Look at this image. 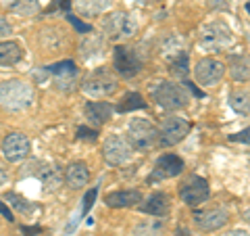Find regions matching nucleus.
I'll list each match as a JSON object with an SVG mask.
<instances>
[{"mask_svg":"<svg viewBox=\"0 0 250 236\" xmlns=\"http://www.w3.org/2000/svg\"><path fill=\"white\" fill-rule=\"evenodd\" d=\"M36 90L34 86L23 80H6L0 82V109L4 111H23L34 105Z\"/></svg>","mask_w":250,"mask_h":236,"instance_id":"obj_1","label":"nucleus"},{"mask_svg":"<svg viewBox=\"0 0 250 236\" xmlns=\"http://www.w3.org/2000/svg\"><path fill=\"white\" fill-rule=\"evenodd\" d=\"M119 88V80L117 75L106 67H98L92 73H88L82 82V92L90 98H104L111 96L113 92Z\"/></svg>","mask_w":250,"mask_h":236,"instance_id":"obj_2","label":"nucleus"},{"mask_svg":"<svg viewBox=\"0 0 250 236\" xmlns=\"http://www.w3.org/2000/svg\"><path fill=\"white\" fill-rule=\"evenodd\" d=\"M150 98L165 111H175V109H184L190 103V96L184 90V86L177 82H159L150 88Z\"/></svg>","mask_w":250,"mask_h":236,"instance_id":"obj_3","label":"nucleus"},{"mask_svg":"<svg viewBox=\"0 0 250 236\" xmlns=\"http://www.w3.org/2000/svg\"><path fill=\"white\" fill-rule=\"evenodd\" d=\"M127 142L134 151H152L161 144L159 128L148 119H131L127 125Z\"/></svg>","mask_w":250,"mask_h":236,"instance_id":"obj_4","label":"nucleus"},{"mask_svg":"<svg viewBox=\"0 0 250 236\" xmlns=\"http://www.w3.org/2000/svg\"><path fill=\"white\" fill-rule=\"evenodd\" d=\"M138 23L134 19V15L127 11H115L111 15H106V19L103 21V31H104V40L111 42H121L127 40L136 34Z\"/></svg>","mask_w":250,"mask_h":236,"instance_id":"obj_5","label":"nucleus"},{"mask_svg":"<svg viewBox=\"0 0 250 236\" xmlns=\"http://www.w3.org/2000/svg\"><path fill=\"white\" fill-rule=\"evenodd\" d=\"M231 44H233V34L223 21L208 23V25H205L202 31H200V46L207 52L228 50Z\"/></svg>","mask_w":250,"mask_h":236,"instance_id":"obj_6","label":"nucleus"},{"mask_svg":"<svg viewBox=\"0 0 250 236\" xmlns=\"http://www.w3.org/2000/svg\"><path fill=\"white\" fill-rule=\"evenodd\" d=\"M144 65V57L140 48H131V46H115V52H113V67L115 71L119 73L125 80L134 77L140 73V69Z\"/></svg>","mask_w":250,"mask_h":236,"instance_id":"obj_7","label":"nucleus"},{"mask_svg":"<svg viewBox=\"0 0 250 236\" xmlns=\"http://www.w3.org/2000/svg\"><path fill=\"white\" fill-rule=\"evenodd\" d=\"M103 157L108 165L119 167L134 157V146L127 142V138L119 136V134H111L103 142Z\"/></svg>","mask_w":250,"mask_h":236,"instance_id":"obj_8","label":"nucleus"},{"mask_svg":"<svg viewBox=\"0 0 250 236\" xmlns=\"http://www.w3.org/2000/svg\"><path fill=\"white\" fill-rule=\"evenodd\" d=\"M210 196L208 182L200 176H188L182 184H179V199L190 207H198L207 203Z\"/></svg>","mask_w":250,"mask_h":236,"instance_id":"obj_9","label":"nucleus"},{"mask_svg":"<svg viewBox=\"0 0 250 236\" xmlns=\"http://www.w3.org/2000/svg\"><path fill=\"white\" fill-rule=\"evenodd\" d=\"M190 121L177 115H169L163 119L161 128H159V136H161V146H173L190 134Z\"/></svg>","mask_w":250,"mask_h":236,"instance_id":"obj_10","label":"nucleus"},{"mask_svg":"<svg viewBox=\"0 0 250 236\" xmlns=\"http://www.w3.org/2000/svg\"><path fill=\"white\" fill-rule=\"evenodd\" d=\"M0 153L9 163H19L29 155V138L21 132L6 134L2 144H0Z\"/></svg>","mask_w":250,"mask_h":236,"instance_id":"obj_11","label":"nucleus"},{"mask_svg":"<svg viewBox=\"0 0 250 236\" xmlns=\"http://www.w3.org/2000/svg\"><path fill=\"white\" fill-rule=\"evenodd\" d=\"M223 73H225V65L221 61L210 59V57L200 59L196 63V67H194V77H196V82L200 86H205V88L219 84L221 82V77H223Z\"/></svg>","mask_w":250,"mask_h":236,"instance_id":"obj_12","label":"nucleus"},{"mask_svg":"<svg viewBox=\"0 0 250 236\" xmlns=\"http://www.w3.org/2000/svg\"><path fill=\"white\" fill-rule=\"evenodd\" d=\"M228 211L225 207H208V209H198L192 213V219L196 228H200L202 232H215L219 228H223L228 224Z\"/></svg>","mask_w":250,"mask_h":236,"instance_id":"obj_13","label":"nucleus"},{"mask_svg":"<svg viewBox=\"0 0 250 236\" xmlns=\"http://www.w3.org/2000/svg\"><path fill=\"white\" fill-rule=\"evenodd\" d=\"M184 171V161L179 159L177 155H163L156 159L154 163V169L152 174L148 176V184H154V182H161V180H169V178H175Z\"/></svg>","mask_w":250,"mask_h":236,"instance_id":"obj_14","label":"nucleus"},{"mask_svg":"<svg viewBox=\"0 0 250 236\" xmlns=\"http://www.w3.org/2000/svg\"><path fill=\"white\" fill-rule=\"evenodd\" d=\"M46 69H48L50 75H54V84H57L59 90L71 92L77 86V75H80V71H77L73 61H61L57 65H50Z\"/></svg>","mask_w":250,"mask_h":236,"instance_id":"obj_15","label":"nucleus"},{"mask_svg":"<svg viewBox=\"0 0 250 236\" xmlns=\"http://www.w3.org/2000/svg\"><path fill=\"white\" fill-rule=\"evenodd\" d=\"M31 176H36L38 180H40L46 192H52V190H57V188H61L62 180H65L62 169L59 167V165H52V163H40V169L34 171Z\"/></svg>","mask_w":250,"mask_h":236,"instance_id":"obj_16","label":"nucleus"},{"mask_svg":"<svg viewBox=\"0 0 250 236\" xmlns=\"http://www.w3.org/2000/svg\"><path fill=\"white\" fill-rule=\"evenodd\" d=\"M140 211L142 213H148V215H154V217H165L169 215L171 211V199L169 194L165 192H154L146 199L144 205H140Z\"/></svg>","mask_w":250,"mask_h":236,"instance_id":"obj_17","label":"nucleus"},{"mask_svg":"<svg viewBox=\"0 0 250 236\" xmlns=\"http://www.w3.org/2000/svg\"><path fill=\"white\" fill-rule=\"evenodd\" d=\"M90 180V171H88V165L83 161H73L69 167L65 169V184L73 190H80L88 184Z\"/></svg>","mask_w":250,"mask_h":236,"instance_id":"obj_18","label":"nucleus"},{"mask_svg":"<svg viewBox=\"0 0 250 236\" xmlns=\"http://www.w3.org/2000/svg\"><path fill=\"white\" fill-rule=\"evenodd\" d=\"M80 54H82L83 61H92V59L103 57L104 54V38L90 31V34L80 42Z\"/></svg>","mask_w":250,"mask_h":236,"instance_id":"obj_19","label":"nucleus"},{"mask_svg":"<svg viewBox=\"0 0 250 236\" xmlns=\"http://www.w3.org/2000/svg\"><path fill=\"white\" fill-rule=\"evenodd\" d=\"M104 203L113 209L134 207V205H138V203H142V192L140 190H115L111 194H106Z\"/></svg>","mask_w":250,"mask_h":236,"instance_id":"obj_20","label":"nucleus"},{"mask_svg":"<svg viewBox=\"0 0 250 236\" xmlns=\"http://www.w3.org/2000/svg\"><path fill=\"white\" fill-rule=\"evenodd\" d=\"M228 65H229V75L236 82L250 80V57L248 54H229Z\"/></svg>","mask_w":250,"mask_h":236,"instance_id":"obj_21","label":"nucleus"},{"mask_svg":"<svg viewBox=\"0 0 250 236\" xmlns=\"http://www.w3.org/2000/svg\"><path fill=\"white\" fill-rule=\"evenodd\" d=\"M85 117L90 119V123H94L96 128H100L103 123L111 121L113 107L108 103H88L85 105Z\"/></svg>","mask_w":250,"mask_h":236,"instance_id":"obj_22","label":"nucleus"},{"mask_svg":"<svg viewBox=\"0 0 250 236\" xmlns=\"http://www.w3.org/2000/svg\"><path fill=\"white\" fill-rule=\"evenodd\" d=\"M23 59V48L19 42L15 40H4L0 42V65L2 67H13Z\"/></svg>","mask_w":250,"mask_h":236,"instance_id":"obj_23","label":"nucleus"},{"mask_svg":"<svg viewBox=\"0 0 250 236\" xmlns=\"http://www.w3.org/2000/svg\"><path fill=\"white\" fill-rule=\"evenodd\" d=\"M113 4V0H73L75 11L83 15V17H96L108 11V6Z\"/></svg>","mask_w":250,"mask_h":236,"instance_id":"obj_24","label":"nucleus"},{"mask_svg":"<svg viewBox=\"0 0 250 236\" xmlns=\"http://www.w3.org/2000/svg\"><path fill=\"white\" fill-rule=\"evenodd\" d=\"M131 236H165V224L161 219H144L134 226Z\"/></svg>","mask_w":250,"mask_h":236,"instance_id":"obj_25","label":"nucleus"},{"mask_svg":"<svg viewBox=\"0 0 250 236\" xmlns=\"http://www.w3.org/2000/svg\"><path fill=\"white\" fill-rule=\"evenodd\" d=\"M9 11L19 15V17H36L40 13V2L38 0H13Z\"/></svg>","mask_w":250,"mask_h":236,"instance_id":"obj_26","label":"nucleus"},{"mask_svg":"<svg viewBox=\"0 0 250 236\" xmlns=\"http://www.w3.org/2000/svg\"><path fill=\"white\" fill-rule=\"evenodd\" d=\"M229 107L240 115H248L250 113V90L246 88L233 90L229 94Z\"/></svg>","mask_w":250,"mask_h":236,"instance_id":"obj_27","label":"nucleus"},{"mask_svg":"<svg viewBox=\"0 0 250 236\" xmlns=\"http://www.w3.org/2000/svg\"><path fill=\"white\" fill-rule=\"evenodd\" d=\"M146 100L142 98V94L138 92H127L125 96L119 100V105H117V111L119 113H127V111H136V109H146Z\"/></svg>","mask_w":250,"mask_h":236,"instance_id":"obj_28","label":"nucleus"},{"mask_svg":"<svg viewBox=\"0 0 250 236\" xmlns=\"http://www.w3.org/2000/svg\"><path fill=\"white\" fill-rule=\"evenodd\" d=\"M171 73L179 80H186L188 73H190V65H188V52H177L175 59L171 61Z\"/></svg>","mask_w":250,"mask_h":236,"instance_id":"obj_29","label":"nucleus"},{"mask_svg":"<svg viewBox=\"0 0 250 236\" xmlns=\"http://www.w3.org/2000/svg\"><path fill=\"white\" fill-rule=\"evenodd\" d=\"M4 199H6V203H11V207L15 211H19V213H31V211L36 209V205H31L27 199H23V196L17 192H6Z\"/></svg>","mask_w":250,"mask_h":236,"instance_id":"obj_30","label":"nucleus"},{"mask_svg":"<svg viewBox=\"0 0 250 236\" xmlns=\"http://www.w3.org/2000/svg\"><path fill=\"white\" fill-rule=\"evenodd\" d=\"M77 138H80V140H88V142H94V140L98 138V132L88 128V125H80V128H77Z\"/></svg>","mask_w":250,"mask_h":236,"instance_id":"obj_31","label":"nucleus"},{"mask_svg":"<svg viewBox=\"0 0 250 236\" xmlns=\"http://www.w3.org/2000/svg\"><path fill=\"white\" fill-rule=\"evenodd\" d=\"M67 19H69V23H71V25H73L77 31H80V34H90V31H94L92 25H88V23H82L77 17H73V15H69Z\"/></svg>","mask_w":250,"mask_h":236,"instance_id":"obj_32","label":"nucleus"},{"mask_svg":"<svg viewBox=\"0 0 250 236\" xmlns=\"http://www.w3.org/2000/svg\"><path fill=\"white\" fill-rule=\"evenodd\" d=\"M229 140H231V142H244V144H250V128L242 130V132H238V134H231Z\"/></svg>","mask_w":250,"mask_h":236,"instance_id":"obj_33","label":"nucleus"},{"mask_svg":"<svg viewBox=\"0 0 250 236\" xmlns=\"http://www.w3.org/2000/svg\"><path fill=\"white\" fill-rule=\"evenodd\" d=\"M94 199H96V188H92V190L85 194V199H83V213H88V209L92 207Z\"/></svg>","mask_w":250,"mask_h":236,"instance_id":"obj_34","label":"nucleus"},{"mask_svg":"<svg viewBox=\"0 0 250 236\" xmlns=\"http://www.w3.org/2000/svg\"><path fill=\"white\" fill-rule=\"evenodd\" d=\"M11 31H13L11 23H9V21H4L2 17H0V38H2V36H11Z\"/></svg>","mask_w":250,"mask_h":236,"instance_id":"obj_35","label":"nucleus"},{"mask_svg":"<svg viewBox=\"0 0 250 236\" xmlns=\"http://www.w3.org/2000/svg\"><path fill=\"white\" fill-rule=\"evenodd\" d=\"M21 232L25 234V236H34V234H40V232H42V228H40V226H23V228H21Z\"/></svg>","mask_w":250,"mask_h":236,"instance_id":"obj_36","label":"nucleus"},{"mask_svg":"<svg viewBox=\"0 0 250 236\" xmlns=\"http://www.w3.org/2000/svg\"><path fill=\"white\" fill-rule=\"evenodd\" d=\"M0 213H2L6 219H9V222H13V219H15V217H13V211H11L9 207H6L2 201H0Z\"/></svg>","mask_w":250,"mask_h":236,"instance_id":"obj_37","label":"nucleus"},{"mask_svg":"<svg viewBox=\"0 0 250 236\" xmlns=\"http://www.w3.org/2000/svg\"><path fill=\"white\" fill-rule=\"evenodd\" d=\"M184 86H188V90H190L192 94H194V96H198V98H202V96H205V94H202L198 88H196V86H194V84H190V82H186Z\"/></svg>","mask_w":250,"mask_h":236,"instance_id":"obj_38","label":"nucleus"},{"mask_svg":"<svg viewBox=\"0 0 250 236\" xmlns=\"http://www.w3.org/2000/svg\"><path fill=\"white\" fill-rule=\"evenodd\" d=\"M6 182H9V171H6L2 165H0V186L6 184Z\"/></svg>","mask_w":250,"mask_h":236,"instance_id":"obj_39","label":"nucleus"},{"mask_svg":"<svg viewBox=\"0 0 250 236\" xmlns=\"http://www.w3.org/2000/svg\"><path fill=\"white\" fill-rule=\"evenodd\" d=\"M54 2H57V6H61V9H69V6L73 4V0H54Z\"/></svg>","mask_w":250,"mask_h":236,"instance_id":"obj_40","label":"nucleus"},{"mask_svg":"<svg viewBox=\"0 0 250 236\" xmlns=\"http://www.w3.org/2000/svg\"><path fill=\"white\" fill-rule=\"evenodd\" d=\"M225 236H250V234L244 232V230H231V232H228Z\"/></svg>","mask_w":250,"mask_h":236,"instance_id":"obj_41","label":"nucleus"},{"mask_svg":"<svg viewBox=\"0 0 250 236\" xmlns=\"http://www.w3.org/2000/svg\"><path fill=\"white\" fill-rule=\"evenodd\" d=\"M244 222L250 226V209H246V211H244Z\"/></svg>","mask_w":250,"mask_h":236,"instance_id":"obj_42","label":"nucleus"},{"mask_svg":"<svg viewBox=\"0 0 250 236\" xmlns=\"http://www.w3.org/2000/svg\"><path fill=\"white\" fill-rule=\"evenodd\" d=\"M246 9H248V11H250V4H246Z\"/></svg>","mask_w":250,"mask_h":236,"instance_id":"obj_43","label":"nucleus"}]
</instances>
